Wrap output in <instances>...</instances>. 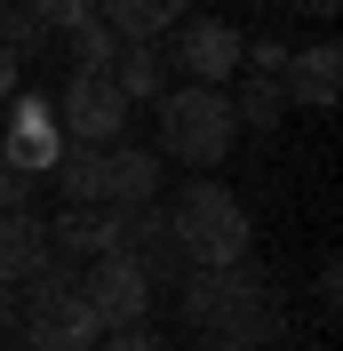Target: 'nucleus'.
I'll return each instance as SVG.
<instances>
[{"label": "nucleus", "instance_id": "24", "mask_svg": "<svg viewBox=\"0 0 343 351\" xmlns=\"http://www.w3.org/2000/svg\"><path fill=\"white\" fill-rule=\"evenodd\" d=\"M0 335H16V287H0Z\"/></svg>", "mask_w": 343, "mask_h": 351}, {"label": "nucleus", "instance_id": "19", "mask_svg": "<svg viewBox=\"0 0 343 351\" xmlns=\"http://www.w3.org/2000/svg\"><path fill=\"white\" fill-rule=\"evenodd\" d=\"M24 16L40 24V32H72L80 16H96V0H24Z\"/></svg>", "mask_w": 343, "mask_h": 351}, {"label": "nucleus", "instance_id": "17", "mask_svg": "<svg viewBox=\"0 0 343 351\" xmlns=\"http://www.w3.org/2000/svg\"><path fill=\"white\" fill-rule=\"evenodd\" d=\"M56 192H64V208H104L96 199V176H104V152H88V144H64V160H56Z\"/></svg>", "mask_w": 343, "mask_h": 351}, {"label": "nucleus", "instance_id": "8", "mask_svg": "<svg viewBox=\"0 0 343 351\" xmlns=\"http://www.w3.org/2000/svg\"><path fill=\"white\" fill-rule=\"evenodd\" d=\"M239 56H248V40H239L224 16H184L176 24V64H184L192 88H232L239 80Z\"/></svg>", "mask_w": 343, "mask_h": 351}, {"label": "nucleus", "instance_id": "25", "mask_svg": "<svg viewBox=\"0 0 343 351\" xmlns=\"http://www.w3.org/2000/svg\"><path fill=\"white\" fill-rule=\"evenodd\" d=\"M296 8H303V16H311V24H327V16H335V8H343V0H296Z\"/></svg>", "mask_w": 343, "mask_h": 351}, {"label": "nucleus", "instance_id": "6", "mask_svg": "<svg viewBox=\"0 0 343 351\" xmlns=\"http://www.w3.org/2000/svg\"><path fill=\"white\" fill-rule=\"evenodd\" d=\"M64 160V128H56V104H40V96H8V112H0V168L16 176H48Z\"/></svg>", "mask_w": 343, "mask_h": 351}, {"label": "nucleus", "instance_id": "20", "mask_svg": "<svg viewBox=\"0 0 343 351\" xmlns=\"http://www.w3.org/2000/svg\"><path fill=\"white\" fill-rule=\"evenodd\" d=\"M40 40H48V32H40V24H32V16H24V8H8V16H0V48H8L16 64H24V56H32V48H40Z\"/></svg>", "mask_w": 343, "mask_h": 351}, {"label": "nucleus", "instance_id": "11", "mask_svg": "<svg viewBox=\"0 0 343 351\" xmlns=\"http://www.w3.org/2000/svg\"><path fill=\"white\" fill-rule=\"evenodd\" d=\"M120 256L144 263V280H168V271H184V256H176V232H168V208H120Z\"/></svg>", "mask_w": 343, "mask_h": 351}, {"label": "nucleus", "instance_id": "10", "mask_svg": "<svg viewBox=\"0 0 343 351\" xmlns=\"http://www.w3.org/2000/svg\"><path fill=\"white\" fill-rule=\"evenodd\" d=\"M96 16L112 24L120 48H160L176 24L192 16V0H96Z\"/></svg>", "mask_w": 343, "mask_h": 351}, {"label": "nucleus", "instance_id": "26", "mask_svg": "<svg viewBox=\"0 0 343 351\" xmlns=\"http://www.w3.org/2000/svg\"><path fill=\"white\" fill-rule=\"evenodd\" d=\"M0 16H8V0H0Z\"/></svg>", "mask_w": 343, "mask_h": 351}, {"label": "nucleus", "instance_id": "1", "mask_svg": "<svg viewBox=\"0 0 343 351\" xmlns=\"http://www.w3.org/2000/svg\"><path fill=\"white\" fill-rule=\"evenodd\" d=\"M176 311H184V328L208 351H263V343H279V295H272V280H263L256 263L184 271Z\"/></svg>", "mask_w": 343, "mask_h": 351}, {"label": "nucleus", "instance_id": "7", "mask_svg": "<svg viewBox=\"0 0 343 351\" xmlns=\"http://www.w3.org/2000/svg\"><path fill=\"white\" fill-rule=\"evenodd\" d=\"M80 304H88V319L96 328H144V311H152V280H144V263H128V256H96L80 271Z\"/></svg>", "mask_w": 343, "mask_h": 351}, {"label": "nucleus", "instance_id": "16", "mask_svg": "<svg viewBox=\"0 0 343 351\" xmlns=\"http://www.w3.org/2000/svg\"><path fill=\"white\" fill-rule=\"evenodd\" d=\"M224 96H232V120H239V128H279V120H287V96H279L272 72H239Z\"/></svg>", "mask_w": 343, "mask_h": 351}, {"label": "nucleus", "instance_id": "22", "mask_svg": "<svg viewBox=\"0 0 343 351\" xmlns=\"http://www.w3.org/2000/svg\"><path fill=\"white\" fill-rule=\"evenodd\" d=\"M24 208H32V176L0 168V216H24Z\"/></svg>", "mask_w": 343, "mask_h": 351}, {"label": "nucleus", "instance_id": "15", "mask_svg": "<svg viewBox=\"0 0 343 351\" xmlns=\"http://www.w3.org/2000/svg\"><path fill=\"white\" fill-rule=\"evenodd\" d=\"M112 88H120L128 104H160V96H168V56H160V48H120V56H112Z\"/></svg>", "mask_w": 343, "mask_h": 351}, {"label": "nucleus", "instance_id": "18", "mask_svg": "<svg viewBox=\"0 0 343 351\" xmlns=\"http://www.w3.org/2000/svg\"><path fill=\"white\" fill-rule=\"evenodd\" d=\"M112 56H120V40H112L104 16H80V24H72V72H112Z\"/></svg>", "mask_w": 343, "mask_h": 351}, {"label": "nucleus", "instance_id": "3", "mask_svg": "<svg viewBox=\"0 0 343 351\" xmlns=\"http://www.w3.org/2000/svg\"><path fill=\"white\" fill-rule=\"evenodd\" d=\"M16 335H24V351H96V335H104V328L88 319L80 271H72L64 256L16 287Z\"/></svg>", "mask_w": 343, "mask_h": 351}, {"label": "nucleus", "instance_id": "21", "mask_svg": "<svg viewBox=\"0 0 343 351\" xmlns=\"http://www.w3.org/2000/svg\"><path fill=\"white\" fill-rule=\"evenodd\" d=\"M96 351H168L152 328H112V335H96Z\"/></svg>", "mask_w": 343, "mask_h": 351}, {"label": "nucleus", "instance_id": "23", "mask_svg": "<svg viewBox=\"0 0 343 351\" xmlns=\"http://www.w3.org/2000/svg\"><path fill=\"white\" fill-rule=\"evenodd\" d=\"M16 72H24V64L8 56V48H0V112H8V96H16Z\"/></svg>", "mask_w": 343, "mask_h": 351}, {"label": "nucleus", "instance_id": "12", "mask_svg": "<svg viewBox=\"0 0 343 351\" xmlns=\"http://www.w3.org/2000/svg\"><path fill=\"white\" fill-rule=\"evenodd\" d=\"M152 192H160V152H144V144H112V152H104V176H96V199H104V208H152Z\"/></svg>", "mask_w": 343, "mask_h": 351}, {"label": "nucleus", "instance_id": "14", "mask_svg": "<svg viewBox=\"0 0 343 351\" xmlns=\"http://www.w3.org/2000/svg\"><path fill=\"white\" fill-rule=\"evenodd\" d=\"M56 247H48V223L24 208V216H0V287H24L32 271H48Z\"/></svg>", "mask_w": 343, "mask_h": 351}, {"label": "nucleus", "instance_id": "9", "mask_svg": "<svg viewBox=\"0 0 343 351\" xmlns=\"http://www.w3.org/2000/svg\"><path fill=\"white\" fill-rule=\"evenodd\" d=\"M335 88H343V48L335 40H311V48H296V56L279 64V96L303 104V112H327Z\"/></svg>", "mask_w": 343, "mask_h": 351}, {"label": "nucleus", "instance_id": "13", "mask_svg": "<svg viewBox=\"0 0 343 351\" xmlns=\"http://www.w3.org/2000/svg\"><path fill=\"white\" fill-rule=\"evenodd\" d=\"M48 247L56 256H120V208H64L48 216Z\"/></svg>", "mask_w": 343, "mask_h": 351}, {"label": "nucleus", "instance_id": "5", "mask_svg": "<svg viewBox=\"0 0 343 351\" xmlns=\"http://www.w3.org/2000/svg\"><path fill=\"white\" fill-rule=\"evenodd\" d=\"M128 96L112 88V72H72L64 96H56V128L64 144H88V152H112V144H128Z\"/></svg>", "mask_w": 343, "mask_h": 351}, {"label": "nucleus", "instance_id": "2", "mask_svg": "<svg viewBox=\"0 0 343 351\" xmlns=\"http://www.w3.org/2000/svg\"><path fill=\"white\" fill-rule=\"evenodd\" d=\"M168 232H176L184 271H224V263H248V208H239V192H232V184H215V176H200V184H184V192H176Z\"/></svg>", "mask_w": 343, "mask_h": 351}, {"label": "nucleus", "instance_id": "4", "mask_svg": "<svg viewBox=\"0 0 343 351\" xmlns=\"http://www.w3.org/2000/svg\"><path fill=\"white\" fill-rule=\"evenodd\" d=\"M232 136H239V120H232V96L224 88H168L160 96V144L152 152H168V160H184V168H200L208 176L215 160L232 152Z\"/></svg>", "mask_w": 343, "mask_h": 351}]
</instances>
